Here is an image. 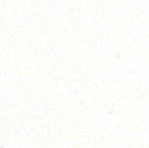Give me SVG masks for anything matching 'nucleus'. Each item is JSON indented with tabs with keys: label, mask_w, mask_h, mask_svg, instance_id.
I'll return each mask as SVG.
<instances>
[]
</instances>
